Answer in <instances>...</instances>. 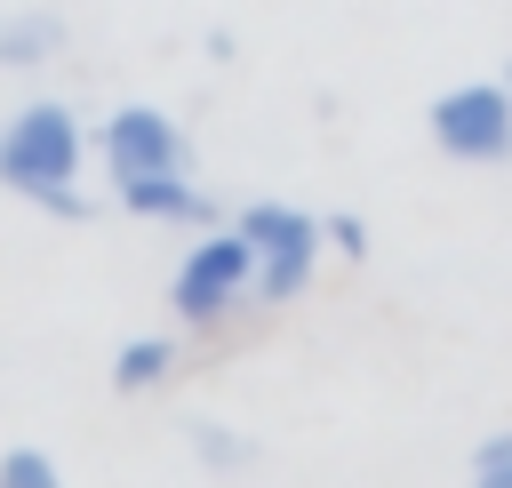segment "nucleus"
Here are the masks:
<instances>
[{
    "instance_id": "obj_1",
    "label": "nucleus",
    "mask_w": 512,
    "mask_h": 488,
    "mask_svg": "<svg viewBox=\"0 0 512 488\" xmlns=\"http://www.w3.org/2000/svg\"><path fill=\"white\" fill-rule=\"evenodd\" d=\"M88 160H96V136L80 120V104H64V96H32L0 120V192H16L40 216H64V224L96 216V200L80 192Z\"/></svg>"
},
{
    "instance_id": "obj_12",
    "label": "nucleus",
    "mask_w": 512,
    "mask_h": 488,
    "mask_svg": "<svg viewBox=\"0 0 512 488\" xmlns=\"http://www.w3.org/2000/svg\"><path fill=\"white\" fill-rule=\"evenodd\" d=\"M320 232H328V248H336L344 264H360V256H368V216H352V208H328V216H320Z\"/></svg>"
},
{
    "instance_id": "obj_5",
    "label": "nucleus",
    "mask_w": 512,
    "mask_h": 488,
    "mask_svg": "<svg viewBox=\"0 0 512 488\" xmlns=\"http://www.w3.org/2000/svg\"><path fill=\"white\" fill-rule=\"evenodd\" d=\"M88 136H96L104 184H112V176H152V168H192V136H184L176 112H160V104H112Z\"/></svg>"
},
{
    "instance_id": "obj_8",
    "label": "nucleus",
    "mask_w": 512,
    "mask_h": 488,
    "mask_svg": "<svg viewBox=\"0 0 512 488\" xmlns=\"http://www.w3.org/2000/svg\"><path fill=\"white\" fill-rule=\"evenodd\" d=\"M176 368H184V344L176 336H128L112 352V392H160Z\"/></svg>"
},
{
    "instance_id": "obj_10",
    "label": "nucleus",
    "mask_w": 512,
    "mask_h": 488,
    "mask_svg": "<svg viewBox=\"0 0 512 488\" xmlns=\"http://www.w3.org/2000/svg\"><path fill=\"white\" fill-rule=\"evenodd\" d=\"M192 448H200L216 472H240V464H256V448H248V440H232V424H192Z\"/></svg>"
},
{
    "instance_id": "obj_13",
    "label": "nucleus",
    "mask_w": 512,
    "mask_h": 488,
    "mask_svg": "<svg viewBox=\"0 0 512 488\" xmlns=\"http://www.w3.org/2000/svg\"><path fill=\"white\" fill-rule=\"evenodd\" d=\"M504 88H512V64H504Z\"/></svg>"
},
{
    "instance_id": "obj_9",
    "label": "nucleus",
    "mask_w": 512,
    "mask_h": 488,
    "mask_svg": "<svg viewBox=\"0 0 512 488\" xmlns=\"http://www.w3.org/2000/svg\"><path fill=\"white\" fill-rule=\"evenodd\" d=\"M56 480H64V464L48 448H32V440L0 448V488H56Z\"/></svg>"
},
{
    "instance_id": "obj_7",
    "label": "nucleus",
    "mask_w": 512,
    "mask_h": 488,
    "mask_svg": "<svg viewBox=\"0 0 512 488\" xmlns=\"http://www.w3.org/2000/svg\"><path fill=\"white\" fill-rule=\"evenodd\" d=\"M64 16L56 8H16V16H0V72H40L48 56H64Z\"/></svg>"
},
{
    "instance_id": "obj_3",
    "label": "nucleus",
    "mask_w": 512,
    "mask_h": 488,
    "mask_svg": "<svg viewBox=\"0 0 512 488\" xmlns=\"http://www.w3.org/2000/svg\"><path fill=\"white\" fill-rule=\"evenodd\" d=\"M232 224L256 248V304H304V288L320 280V256H328L320 216L296 200H248Z\"/></svg>"
},
{
    "instance_id": "obj_6",
    "label": "nucleus",
    "mask_w": 512,
    "mask_h": 488,
    "mask_svg": "<svg viewBox=\"0 0 512 488\" xmlns=\"http://www.w3.org/2000/svg\"><path fill=\"white\" fill-rule=\"evenodd\" d=\"M104 192H112V208H120V216H136V224H176V232H200V224H216V200H208V184H192V168L112 176Z\"/></svg>"
},
{
    "instance_id": "obj_4",
    "label": "nucleus",
    "mask_w": 512,
    "mask_h": 488,
    "mask_svg": "<svg viewBox=\"0 0 512 488\" xmlns=\"http://www.w3.org/2000/svg\"><path fill=\"white\" fill-rule=\"evenodd\" d=\"M424 136L456 168H512V88L504 80H456L424 104Z\"/></svg>"
},
{
    "instance_id": "obj_2",
    "label": "nucleus",
    "mask_w": 512,
    "mask_h": 488,
    "mask_svg": "<svg viewBox=\"0 0 512 488\" xmlns=\"http://www.w3.org/2000/svg\"><path fill=\"white\" fill-rule=\"evenodd\" d=\"M248 296H256V248H248V232L224 224V216L200 224L192 248H184L176 272H168V312H176V328L208 336V328H224Z\"/></svg>"
},
{
    "instance_id": "obj_11",
    "label": "nucleus",
    "mask_w": 512,
    "mask_h": 488,
    "mask_svg": "<svg viewBox=\"0 0 512 488\" xmlns=\"http://www.w3.org/2000/svg\"><path fill=\"white\" fill-rule=\"evenodd\" d=\"M472 480H480V488H512V424L472 448Z\"/></svg>"
}]
</instances>
